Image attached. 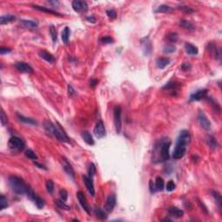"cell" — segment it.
Segmentation results:
<instances>
[{
	"mask_svg": "<svg viewBox=\"0 0 222 222\" xmlns=\"http://www.w3.org/2000/svg\"><path fill=\"white\" fill-rule=\"evenodd\" d=\"M191 140V136L188 130H182L177 139L175 144V150L173 153V158L175 160H179L184 157L187 152L188 145L189 144Z\"/></svg>",
	"mask_w": 222,
	"mask_h": 222,
	"instance_id": "6da1fadb",
	"label": "cell"
},
{
	"mask_svg": "<svg viewBox=\"0 0 222 222\" xmlns=\"http://www.w3.org/2000/svg\"><path fill=\"white\" fill-rule=\"evenodd\" d=\"M44 127L49 134L56 137L58 141L64 143H69V138L64 132V130L59 124H54L49 120H45L44 122Z\"/></svg>",
	"mask_w": 222,
	"mask_h": 222,
	"instance_id": "7a4b0ae2",
	"label": "cell"
},
{
	"mask_svg": "<svg viewBox=\"0 0 222 222\" xmlns=\"http://www.w3.org/2000/svg\"><path fill=\"white\" fill-rule=\"evenodd\" d=\"M8 182H9V185H10L11 190L13 191L17 195L26 194V192H27L29 186H27L25 184V182L21 178L11 175L9 177Z\"/></svg>",
	"mask_w": 222,
	"mask_h": 222,
	"instance_id": "3957f363",
	"label": "cell"
},
{
	"mask_svg": "<svg viewBox=\"0 0 222 222\" xmlns=\"http://www.w3.org/2000/svg\"><path fill=\"white\" fill-rule=\"evenodd\" d=\"M171 142L168 140L159 142V145L155 146V151L159 154L158 161H166L169 159V148Z\"/></svg>",
	"mask_w": 222,
	"mask_h": 222,
	"instance_id": "277c9868",
	"label": "cell"
},
{
	"mask_svg": "<svg viewBox=\"0 0 222 222\" xmlns=\"http://www.w3.org/2000/svg\"><path fill=\"white\" fill-rule=\"evenodd\" d=\"M8 146L9 148L11 149V152L13 153H19L24 150V143L23 140L19 137L16 136H12L10 138L8 142Z\"/></svg>",
	"mask_w": 222,
	"mask_h": 222,
	"instance_id": "5b68a950",
	"label": "cell"
},
{
	"mask_svg": "<svg viewBox=\"0 0 222 222\" xmlns=\"http://www.w3.org/2000/svg\"><path fill=\"white\" fill-rule=\"evenodd\" d=\"M26 195L27 197L32 200V201L36 204V206H37L39 209H42L44 206V201L42 198H40L34 191L32 190V188L29 187L28 189H27V192H26Z\"/></svg>",
	"mask_w": 222,
	"mask_h": 222,
	"instance_id": "8992f818",
	"label": "cell"
},
{
	"mask_svg": "<svg viewBox=\"0 0 222 222\" xmlns=\"http://www.w3.org/2000/svg\"><path fill=\"white\" fill-rule=\"evenodd\" d=\"M114 122L117 133H121L122 130V108L115 106L114 109Z\"/></svg>",
	"mask_w": 222,
	"mask_h": 222,
	"instance_id": "52a82bcc",
	"label": "cell"
},
{
	"mask_svg": "<svg viewBox=\"0 0 222 222\" xmlns=\"http://www.w3.org/2000/svg\"><path fill=\"white\" fill-rule=\"evenodd\" d=\"M94 135L97 139H101L105 136L106 135V130L105 126L102 121H98L94 127Z\"/></svg>",
	"mask_w": 222,
	"mask_h": 222,
	"instance_id": "ba28073f",
	"label": "cell"
},
{
	"mask_svg": "<svg viewBox=\"0 0 222 222\" xmlns=\"http://www.w3.org/2000/svg\"><path fill=\"white\" fill-rule=\"evenodd\" d=\"M72 8L76 12L82 13L88 11V4L85 1L75 0L72 2Z\"/></svg>",
	"mask_w": 222,
	"mask_h": 222,
	"instance_id": "9c48e42d",
	"label": "cell"
},
{
	"mask_svg": "<svg viewBox=\"0 0 222 222\" xmlns=\"http://www.w3.org/2000/svg\"><path fill=\"white\" fill-rule=\"evenodd\" d=\"M198 121L201 124V126L206 130H209L211 128V122L207 119L206 115L202 112V110H199L198 112Z\"/></svg>",
	"mask_w": 222,
	"mask_h": 222,
	"instance_id": "30bf717a",
	"label": "cell"
},
{
	"mask_svg": "<svg viewBox=\"0 0 222 222\" xmlns=\"http://www.w3.org/2000/svg\"><path fill=\"white\" fill-rule=\"evenodd\" d=\"M116 204V196L115 194H111L108 197L106 204L104 206V210L106 211V213H111L114 210V207L115 206Z\"/></svg>",
	"mask_w": 222,
	"mask_h": 222,
	"instance_id": "8fae6325",
	"label": "cell"
},
{
	"mask_svg": "<svg viewBox=\"0 0 222 222\" xmlns=\"http://www.w3.org/2000/svg\"><path fill=\"white\" fill-rule=\"evenodd\" d=\"M77 199H78V201H79L80 205L83 208V210L87 213H90V206H89V204H88V202H87V200H86V197H85V195L83 194V193L82 192H77Z\"/></svg>",
	"mask_w": 222,
	"mask_h": 222,
	"instance_id": "7c38bea8",
	"label": "cell"
},
{
	"mask_svg": "<svg viewBox=\"0 0 222 222\" xmlns=\"http://www.w3.org/2000/svg\"><path fill=\"white\" fill-rule=\"evenodd\" d=\"M82 180L84 181V184L86 186V188L87 190L89 191V193H90L91 196H95V188H94V184H93V180L92 178L89 177V176H86V175H83L82 176Z\"/></svg>",
	"mask_w": 222,
	"mask_h": 222,
	"instance_id": "4fadbf2b",
	"label": "cell"
},
{
	"mask_svg": "<svg viewBox=\"0 0 222 222\" xmlns=\"http://www.w3.org/2000/svg\"><path fill=\"white\" fill-rule=\"evenodd\" d=\"M15 67L16 68V69H18L20 72L22 73H28V74H32L33 73V69L31 65H29L26 63L24 62H18L15 64Z\"/></svg>",
	"mask_w": 222,
	"mask_h": 222,
	"instance_id": "5bb4252c",
	"label": "cell"
},
{
	"mask_svg": "<svg viewBox=\"0 0 222 222\" xmlns=\"http://www.w3.org/2000/svg\"><path fill=\"white\" fill-rule=\"evenodd\" d=\"M207 95V90H200L190 95V101H201Z\"/></svg>",
	"mask_w": 222,
	"mask_h": 222,
	"instance_id": "9a60e30c",
	"label": "cell"
},
{
	"mask_svg": "<svg viewBox=\"0 0 222 222\" xmlns=\"http://www.w3.org/2000/svg\"><path fill=\"white\" fill-rule=\"evenodd\" d=\"M180 86V82H168L165 86H163V90H167L168 91H172V95H176L175 92L177 91L178 88Z\"/></svg>",
	"mask_w": 222,
	"mask_h": 222,
	"instance_id": "2e32d148",
	"label": "cell"
},
{
	"mask_svg": "<svg viewBox=\"0 0 222 222\" xmlns=\"http://www.w3.org/2000/svg\"><path fill=\"white\" fill-rule=\"evenodd\" d=\"M168 213L170 216L175 217V218H181L184 215V212L175 206H171L168 208Z\"/></svg>",
	"mask_w": 222,
	"mask_h": 222,
	"instance_id": "e0dca14e",
	"label": "cell"
},
{
	"mask_svg": "<svg viewBox=\"0 0 222 222\" xmlns=\"http://www.w3.org/2000/svg\"><path fill=\"white\" fill-rule=\"evenodd\" d=\"M20 23L22 24V25L27 29H37L38 26L37 22L34 21V20H26V19H22L20 20Z\"/></svg>",
	"mask_w": 222,
	"mask_h": 222,
	"instance_id": "ac0fdd59",
	"label": "cell"
},
{
	"mask_svg": "<svg viewBox=\"0 0 222 222\" xmlns=\"http://www.w3.org/2000/svg\"><path fill=\"white\" fill-rule=\"evenodd\" d=\"M38 54H39V56H40L43 59H44V60H45L46 62H48V63L54 64L55 61H56L55 57H54L50 53H49V52L45 51V50H40V51L38 52Z\"/></svg>",
	"mask_w": 222,
	"mask_h": 222,
	"instance_id": "d6986e66",
	"label": "cell"
},
{
	"mask_svg": "<svg viewBox=\"0 0 222 222\" xmlns=\"http://www.w3.org/2000/svg\"><path fill=\"white\" fill-rule=\"evenodd\" d=\"M142 45H143V49L145 55H147V56L149 55L152 51V44H151V42L148 40V37H146L143 40H142Z\"/></svg>",
	"mask_w": 222,
	"mask_h": 222,
	"instance_id": "ffe728a7",
	"label": "cell"
},
{
	"mask_svg": "<svg viewBox=\"0 0 222 222\" xmlns=\"http://www.w3.org/2000/svg\"><path fill=\"white\" fill-rule=\"evenodd\" d=\"M16 117L23 123H25V124H28V125H37V122L34 119L30 118V117H25V116L18 114V113H16Z\"/></svg>",
	"mask_w": 222,
	"mask_h": 222,
	"instance_id": "44dd1931",
	"label": "cell"
},
{
	"mask_svg": "<svg viewBox=\"0 0 222 222\" xmlns=\"http://www.w3.org/2000/svg\"><path fill=\"white\" fill-rule=\"evenodd\" d=\"M82 135V140L87 143L88 145L92 146V145L95 144V141H94V139H93V137H92V135H90V132H88V131H83V132H82V135Z\"/></svg>",
	"mask_w": 222,
	"mask_h": 222,
	"instance_id": "7402d4cb",
	"label": "cell"
},
{
	"mask_svg": "<svg viewBox=\"0 0 222 222\" xmlns=\"http://www.w3.org/2000/svg\"><path fill=\"white\" fill-rule=\"evenodd\" d=\"M170 59L168 57H159L156 60V65L160 69H163L165 67H167L170 64Z\"/></svg>",
	"mask_w": 222,
	"mask_h": 222,
	"instance_id": "603a6c76",
	"label": "cell"
},
{
	"mask_svg": "<svg viewBox=\"0 0 222 222\" xmlns=\"http://www.w3.org/2000/svg\"><path fill=\"white\" fill-rule=\"evenodd\" d=\"M185 50L188 55H197L199 50L198 48L195 45L192 44L190 43H186L185 44Z\"/></svg>",
	"mask_w": 222,
	"mask_h": 222,
	"instance_id": "cb8c5ba5",
	"label": "cell"
},
{
	"mask_svg": "<svg viewBox=\"0 0 222 222\" xmlns=\"http://www.w3.org/2000/svg\"><path fill=\"white\" fill-rule=\"evenodd\" d=\"M64 171L67 173V175H69L73 180H75V171H74L73 168L71 167V165L67 160H64Z\"/></svg>",
	"mask_w": 222,
	"mask_h": 222,
	"instance_id": "d4e9b609",
	"label": "cell"
},
{
	"mask_svg": "<svg viewBox=\"0 0 222 222\" xmlns=\"http://www.w3.org/2000/svg\"><path fill=\"white\" fill-rule=\"evenodd\" d=\"M212 194H213V198H214V200H215V201H216V203H217V205H218V207H219L220 211L221 212L222 197L221 195V193H218L217 191H213V192H212Z\"/></svg>",
	"mask_w": 222,
	"mask_h": 222,
	"instance_id": "484cf974",
	"label": "cell"
},
{
	"mask_svg": "<svg viewBox=\"0 0 222 222\" xmlns=\"http://www.w3.org/2000/svg\"><path fill=\"white\" fill-rule=\"evenodd\" d=\"M33 8L36 9V10H38V11H44V12H47V13H49V14H53V15H56V16H62L61 14H59L58 12L53 11V10H50V9H48L46 7H43V6H38V5H33Z\"/></svg>",
	"mask_w": 222,
	"mask_h": 222,
	"instance_id": "4316f807",
	"label": "cell"
},
{
	"mask_svg": "<svg viewBox=\"0 0 222 222\" xmlns=\"http://www.w3.org/2000/svg\"><path fill=\"white\" fill-rule=\"evenodd\" d=\"M69 35H70V30L69 27H65L63 32H62V40L65 44H69Z\"/></svg>",
	"mask_w": 222,
	"mask_h": 222,
	"instance_id": "83f0119b",
	"label": "cell"
},
{
	"mask_svg": "<svg viewBox=\"0 0 222 222\" xmlns=\"http://www.w3.org/2000/svg\"><path fill=\"white\" fill-rule=\"evenodd\" d=\"M15 19H16V16L13 15H4L0 17V23L1 24H9L14 21Z\"/></svg>",
	"mask_w": 222,
	"mask_h": 222,
	"instance_id": "f1b7e54d",
	"label": "cell"
},
{
	"mask_svg": "<svg viewBox=\"0 0 222 222\" xmlns=\"http://www.w3.org/2000/svg\"><path fill=\"white\" fill-rule=\"evenodd\" d=\"M209 50L213 52V55L214 56V57L216 58H220L221 57V51H220V49H217L216 45L213 44H209Z\"/></svg>",
	"mask_w": 222,
	"mask_h": 222,
	"instance_id": "f546056e",
	"label": "cell"
},
{
	"mask_svg": "<svg viewBox=\"0 0 222 222\" xmlns=\"http://www.w3.org/2000/svg\"><path fill=\"white\" fill-rule=\"evenodd\" d=\"M180 25L185 29H188V30H193L194 29L193 24L191 22L188 21V20H185V19H181L180 21Z\"/></svg>",
	"mask_w": 222,
	"mask_h": 222,
	"instance_id": "4dcf8cb0",
	"label": "cell"
},
{
	"mask_svg": "<svg viewBox=\"0 0 222 222\" xmlns=\"http://www.w3.org/2000/svg\"><path fill=\"white\" fill-rule=\"evenodd\" d=\"M95 213L96 217H97L98 219H100V220H106L107 217H108V215H107V213H106V211L104 212V211L102 210L101 208H96L95 210Z\"/></svg>",
	"mask_w": 222,
	"mask_h": 222,
	"instance_id": "1f68e13d",
	"label": "cell"
},
{
	"mask_svg": "<svg viewBox=\"0 0 222 222\" xmlns=\"http://www.w3.org/2000/svg\"><path fill=\"white\" fill-rule=\"evenodd\" d=\"M155 188H156V191H162L164 189V180L161 177H157L156 178V180H155Z\"/></svg>",
	"mask_w": 222,
	"mask_h": 222,
	"instance_id": "d6a6232c",
	"label": "cell"
},
{
	"mask_svg": "<svg viewBox=\"0 0 222 222\" xmlns=\"http://www.w3.org/2000/svg\"><path fill=\"white\" fill-rule=\"evenodd\" d=\"M207 143H208L209 148L212 150H214L217 148V142H216L215 138L213 136H212V135H208V137H207Z\"/></svg>",
	"mask_w": 222,
	"mask_h": 222,
	"instance_id": "836d02e7",
	"label": "cell"
},
{
	"mask_svg": "<svg viewBox=\"0 0 222 222\" xmlns=\"http://www.w3.org/2000/svg\"><path fill=\"white\" fill-rule=\"evenodd\" d=\"M172 10V8L167 4H162V5H160L158 8L155 11V12L156 13H165V12H168Z\"/></svg>",
	"mask_w": 222,
	"mask_h": 222,
	"instance_id": "e575fe53",
	"label": "cell"
},
{
	"mask_svg": "<svg viewBox=\"0 0 222 222\" xmlns=\"http://www.w3.org/2000/svg\"><path fill=\"white\" fill-rule=\"evenodd\" d=\"M49 33H50V36H51L53 43L56 44L57 41V32L56 28L53 25H51L50 28H49Z\"/></svg>",
	"mask_w": 222,
	"mask_h": 222,
	"instance_id": "d590c367",
	"label": "cell"
},
{
	"mask_svg": "<svg viewBox=\"0 0 222 222\" xmlns=\"http://www.w3.org/2000/svg\"><path fill=\"white\" fill-rule=\"evenodd\" d=\"M175 50H176V48H175V45L171 44H166L164 46V53H167V54H170V53H174Z\"/></svg>",
	"mask_w": 222,
	"mask_h": 222,
	"instance_id": "8d00e7d4",
	"label": "cell"
},
{
	"mask_svg": "<svg viewBox=\"0 0 222 222\" xmlns=\"http://www.w3.org/2000/svg\"><path fill=\"white\" fill-rule=\"evenodd\" d=\"M24 155H25L26 157H28V158L31 159V160H37V155H36V153L34 151H32V149H27L25 151Z\"/></svg>",
	"mask_w": 222,
	"mask_h": 222,
	"instance_id": "74e56055",
	"label": "cell"
},
{
	"mask_svg": "<svg viewBox=\"0 0 222 222\" xmlns=\"http://www.w3.org/2000/svg\"><path fill=\"white\" fill-rule=\"evenodd\" d=\"M56 201V204L57 205V206H58L59 208H61V209L67 210V211L70 209L69 206L65 204V201H62V200H57V201Z\"/></svg>",
	"mask_w": 222,
	"mask_h": 222,
	"instance_id": "f35d334b",
	"label": "cell"
},
{
	"mask_svg": "<svg viewBox=\"0 0 222 222\" xmlns=\"http://www.w3.org/2000/svg\"><path fill=\"white\" fill-rule=\"evenodd\" d=\"M88 172H89V177H90V178L93 179V177L95 175V172H96V168H95V166L94 163H90V164Z\"/></svg>",
	"mask_w": 222,
	"mask_h": 222,
	"instance_id": "ab89813d",
	"label": "cell"
},
{
	"mask_svg": "<svg viewBox=\"0 0 222 222\" xmlns=\"http://www.w3.org/2000/svg\"><path fill=\"white\" fill-rule=\"evenodd\" d=\"M168 40L170 43H176L178 41V34L177 33H169L168 35Z\"/></svg>",
	"mask_w": 222,
	"mask_h": 222,
	"instance_id": "60d3db41",
	"label": "cell"
},
{
	"mask_svg": "<svg viewBox=\"0 0 222 222\" xmlns=\"http://www.w3.org/2000/svg\"><path fill=\"white\" fill-rule=\"evenodd\" d=\"M46 189L49 193H53L54 192V183L51 180H48L46 181Z\"/></svg>",
	"mask_w": 222,
	"mask_h": 222,
	"instance_id": "b9f144b4",
	"label": "cell"
},
{
	"mask_svg": "<svg viewBox=\"0 0 222 222\" xmlns=\"http://www.w3.org/2000/svg\"><path fill=\"white\" fill-rule=\"evenodd\" d=\"M8 206V202H7V199L4 196V195H1L0 196V209L3 210L4 209L5 207Z\"/></svg>",
	"mask_w": 222,
	"mask_h": 222,
	"instance_id": "7bdbcfd3",
	"label": "cell"
},
{
	"mask_svg": "<svg viewBox=\"0 0 222 222\" xmlns=\"http://www.w3.org/2000/svg\"><path fill=\"white\" fill-rule=\"evenodd\" d=\"M175 183L174 182V180H169L168 183H167V186H166V189L168 192H172L175 189Z\"/></svg>",
	"mask_w": 222,
	"mask_h": 222,
	"instance_id": "ee69618b",
	"label": "cell"
},
{
	"mask_svg": "<svg viewBox=\"0 0 222 222\" xmlns=\"http://www.w3.org/2000/svg\"><path fill=\"white\" fill-rule=\"evenodd\" d=\"M0 120H1V123H2V125H3V126H5V125H6V123L8 122L7 116L5 115V114H4V112L3 110H1V116H0Z\"/></svg>",
	"mask_w": 222,
	"mask_h": 222,
	"instance_id": "f6af8a7d",
	"label": "cell"
},
{
	"mask_svg": "<svg viewBox=\"0 0 222 222\" xmlns=\"http://www.w3.org/2000/svg\"><path fill=\"white\" fill-rule=\"evenodd\" d=\"M179 9H180V10H181L182 11H184V12L188 13V14L193 13V12L194 11H193V9H191L190 7H188V6H186V5H180V6H179Z\"/></svg>",
	"mask_w": 222,
	"mask_h": 222,
	"instance_id": "bcb514c9",
	"label": "cell"
},
{
	"mask_svg": "<svg viewBox=\"0 0 222 222\" xmlns=\"http://www.w3.org/2000/svg\"><path fill=\"white\" fill-rule=\"evenodd\" d=\"M196 201H197V203H198V205L199 206L201 207V209L205 213H207L208 212H207V209H206V205L202 202V201H201V200H199L198 198H196Z\"/></svg>",
	"mask_w": 222,
	"mask_h": 222,
	"instance_id": "7dc6e473",
	"label": "cell"
},
{
	"mask_svg": "<svg viewBox=\"0 0 222 222\" xmlns=\"http://www.w3.org/2000/svg\"><path fill=\"white\" fill-rule=\"evenodd\" d=\"M59 193H60V199L64 201H66L68 199V192L65 189H61Z\"/></svg>",
	"mask_w": 222,
	"mask_h": 222,
	"instance_id": "c3c4849f",
	"label": "cell"
},
{
	"mask_svg": "<svg viewBox=\"0 0 222 222\" xmlns=\"http://www.w3.org/2000/svg\"><path fill=\"white\" fill-rule=\"evenodd\" d=\"M106 14L108 15V16L110 18V19H115L116 17V12L115 10H108L106 11Z\"/></svg>",
	"mask_w": 222,
	"mask_h": 222,
	"instance_id": "681fc988",
	"label": "cell"
},
{
	"mask_svg": "<svg viewBox=\"0 0 222 222\" xmlns=\"http://www.w3.org/2000/svg\"><path fill=\"white\" fill-rule=\"evenodd\" d=\"M102 42L103 44H113L114 43V39L110 37H104L102 38Z\"/></svg>",
	"mask_w": 222,
	"mask_h": 222,
	"instance_id": "f907efd6",
	"label": "cell"
},
{
	"mask_svg": "<svg viewBox=\"0 0 222 222\" xmlns=\"http://www.w3.org/2000/svg\"><path fill=\"white\" fill-rule=\"evenodd\" d=\"M11 51V49L10 48H5V47H1L0 48V53L1 55H4V54H6V53H9Z\"/></svg>",
	"mask_w": 222,
	"mask_h": 222,
	"instance_id": "816d5d0a",
	"label": "cell"
},
{
	"mask_svg": "<svg viewBox=\"0 0 222 222\" xmlns=\"http://www.w3.org/2000/svg\"><path fill=\"white\" fill-rule=\"evenodd\" d=\"M68 93H69V96L73 95L76 93V92H75V90L73 89V87H72L70 84L68 85Z\"/></svg>",
	"mask_w": 222,
	"mask_h": 222,
	"instance_id": "f5cc1de1",
	"label": "cell"
},
{
	"mask_svg": "<svg viewBox=\"0 0 222 222\" xmlns=\"http://www.w3.org/2000/svg\"><path fill=\"white\" fill-rule=\"evenodd\" d=\"M149 189H150V192H151L152 193H155V191H156L155 186L154 185V183H153V181H152V180H150V181H149Z\"/></svg>",
	"mask_w": 222,
	"mask_h": 222,
	"instance_id": "db71d44e",
	"label": "cell"
},
{
	"mask_svg": "<svg viewBox=\"0 0 222 222\" xmlns=\"http://www.w3.org/2000/svg\"><path fill=\"white\" fill-rule=\"evenodd\" d=\"M181 69L183 70H189L191 69V65L188 63H184L181 65Z\"/></svg>",
	"mask_w": 222,
	"mask_h": 222,
	"instance_id": "11a10c76",
	"label": "cell"
},
{
	"mask_svg": "<svg viewBox=\"0 0 222 222\" xmlns=\"http://www.w3.org/2000/svg\"><path fill=\"white\" fill-rule=\"evenodd\" d=\"M97 82H98V80L91 79L90 80V87L95 88V86L97 84Z\"/></svg>",
	"mask_w": 222,
	"mask_h": 222,
	"instance_id": "9f6ffc18",
	"label": "cell"
},
{
	"mask_svg": "<svg viewBox=\"0 0 222 222\" xmlns=\"http://www.w3.org/2000/svg\"><path fill=\"white\" fill-rule=\"evenodd\" d=\"M89 22H91V23H95V17L94 16H87V18H86Z\"/></svg>",
	"mask_w": 222,
	"mask_h": 222,
	"instance_id": "6f0895ef",
	"label": "cell"
},
{
	"mask_svg": "<svg viewBox=\"0 0 222 222\" xmlns=\"http://www.w3.org/2000/svg\"><path fill=\"white\" fill-rule=\"evenodd\" d=\"M34 165H35V166H37V168H42V169H44V170H46V168H45V167H44V165H42V164H39V163H38V162H37V161H36V162H34Z\"/></svg>",
	"mask_w": 222,
	"mask_h": 222,
	"instance_id": "680465c9",
	"label": "cell"
},
{
	"mask_svg": "<svg viewBox=\"0 0 222 222\" xmlns=\"http://www.w3.org/2000/svg\"><path fill=\"white\" fill-rule=\"evenodd\" d=\"M49 3L51 4H53V5H57L59 4L58 1H49Z\"/></svg>",
	"mask_w": 222,
	"mask_h": 222,
	"instance_id": "91938a15",
	"label": "cell"
},
{
	"mask_svg": "<svg viewBox=\"0 0 222 222\" xmlns=\"http://www.w3.org/2000/svg\"><path fill=\"white\" fill-rule=\"evenodd\" d=\"M163 221H171V220H170V219L166 218V219H164V220H163Z\"/></svg>",
	"mask_w": 222,
	"mask_h": 222,
	"instance_id": "94428289",
	"label": "cell"
}]
</instances>
